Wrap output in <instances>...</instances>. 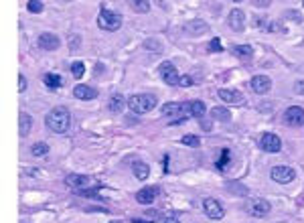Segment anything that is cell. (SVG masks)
<instances>
[{
	"label": "cell",
	"instance_id": "obj_1",
	"mask_svg": "<svg viewBox=\"0 0 304 223\" xmlns=\"http://www.w3.org/2000/svg\"><path fill=\"white\" fill-rule=\"evenodd\" d=\"M45 124L51 132L55 134H65L71 126V116L65 108H53L45 118Z\"/></svg>",
	"mask_w": 304,
	"mask_h": 223
},
{
	"label": "cell",
	"instance_id": "obj_2",
	"mask_svg": "<svg viewBox=\"0 0 304 223\" xmlns=\"http://www.w3.org/2000/svg\"><path fill=\"white\" fill-rule=\"evenodd\" d=\"M156 106V96L152 94H136L132 98H128V108L136 114H146V112L154 110Z\"/></svg>",
	"mask_w": 304,
	"mask_h": 223
},
{
	"label": "cell",
	"instance_id": "obj_3",
	"mask_svg": "<svg viewBox=\"0 0 304 223\" xmlns=\"http://www.w3.org/2000/svg\"><path fill=\"white\" fill-rule=\"evenodd\" d=\"M162 114L175 118V120L170 122V126H177V124L185 122L189 116H193V114H191V104H175V102L164 104V106H162Z\"/></svg>",
	"mask_w": 304,
	"mask_h": 223
},
{
	"label": "cell",
	"instance_id": "obj_4",
	"mask_svg": "<svg viewBox=\"0 0 304 223\" xmlns=\"http://www.w3.org/2000/svg\"><path fill=\"white\" fill-rule=\"evenodd\" d=\"M98 27L103 31H118L122 27V16L114 10H107V8H101L100 16H98Z\"/></svg>",
	"mask_w": 304,
	"mask_h": 223
},
{
	"label": "cell",
	"instance_id": "obj_5",
	"mask_svg": "<svg viewBox=\"0 0 304 223\" xmlns=\"http://www.w3.org/2000/svg\"><path fill=\"white\" fill-rule=\"evenodd\" d=\"M270 209H272L270 201L259 199V197L250 199V201L246 203V211H248L252 217H264V215H268V213H270Z\"/></svg>",
	"mask_w": 304,
	"mask_h": 223
},
{
	"label": "cell",
	"instance_id": "obj_6",
	"mask_svg": "<svg viewBox=\"0 0 304 223\" xmlns=\"http://www.w3.org/2000/svg\"><path fill=\"white\" fill-rule=\"evenodd\" d=\"M203 211H205V215H207L209 219H221V217L225 215L223 205H221L217 199H213V197L203 199Z\"/></svg>",
	"mask_w": 304,
	"mask_h": 223
},
{
	"label": "cell",
	"instance_id": "obj_7",
	"mask_svg": "<svg viewBox=\"0 0 304 223\" xmlns=\"http://www.w3.org/2000/svg\"><path fill=\"white\" fill-rule=\"evenodd\" d=\"M158 75L168 83V85H177L179 83V79H181V75L177 73V67L170 63V61H164V63H160V67H158Z\"/></svg>",
	"mask_w": 304,
	"mask_h": 223
},
{
	"label": "cell",
	"instance_id": "obj_8",
	"mask_svg": "<svg viewBox=\"0 0 304 223\" xmlns=\"http://www.w3.org/2000/svg\"><path fill=\"white\" fill-rule=\"evenodd\" d=\"M259 148L266 150V152H280L282 150V140L276 136V134H264L259 138Z\"/></svg>",
	"mask_w": 304,
	"mask_h": 223
},
{
	"label": "cell",
	"instance_id": "obj_9",
	"mask_svg": "<svg viewBox=\"0 0 304 223\" xmlns=\"http://www.w3.org/2000/svg\"><path fill=\"white\" fill-rule=\"evenodd\" d=\"M270 174H272V179H274L276 183H280V185L292 183V181H294V176H296L294 168H290V167H274Z\"/></svg>",
	"mask_w": 304,
	"mask_h": 223
},
{
	"label": "cell",
	"instance_id": "obj_10",
	"mask_svg": "<svg viewBox=\"0 0 304 223\" xmlns=\"http://www.w3.org/2000/svg\"><path fill=\"white\" fill-rule=\"evenodd\" d=\"M160 193H162V189H160V187H156V185H152V187H144L142 191H138V193H136V201H138L140 205H150L152 201H154Z\"/></svg>",
	"mask_w": 304,
	"mask_h": 223
},
{
	"label": "cell",
	"instance_id": "obj_11",
	"mask_svg": "<svg viewBox=\"0 0 304 223\" xmlns=\"http://www.w3.org/2000/svg\"><path fill=\"white\" fill-rule=\"evenodd\" d=\"M284 120L290 124V126H302L304 124V110L300 106H290L286 114H284Z\"/></svg>",
	"mask_w": 304,
	"mask_h": 223
},
{
	"label": "cell",
	"instance_id": "obj_12",
	"mask_svg": "<svg viewBox=\"0 0 304 223\" xmlns=\"http://www.w3.org/2000/svg\"><path fill=\"white\" fill-rule=\"evenodd\" d=\"M217 96H219V100H223L225 104H242V102H244V96H242L237 90H233V87H223V90L217 92Z\"/></svg>",
	"mask_w": 304,
	"mask_h": 223
},
{
	"label": "cell",
	"instance_id": "obj_13",
	"mask_svg": "<svg viewBox=\"0 0 304 223\" xmlns=\"http://www.w3.org/2000/svg\"><path fill=\"white\" fill-rule=\"evenodd\" d=\"M59 45H61V41H59V37L53 35V33H43V35L39 37V47L45 49V51H55V49H59Z\"/></svg>",
	"mask_w": 304,
	"mask_h": 223
},
{
	"label": "cell",
	"instance_id": "obj_14",
	"mask_svg": "<svg viewBox=\"0 0 304 223\" xmlns=\"http://www.w3.org/2000/svg\"><path fill=\"white\" fill-rule=\"evenodd\" d=\"M227 23H229V27H231L235 33H240V31H244L246 16H244V12H242L240 8H233V10L229 12V16H227Z\"/></svg>",
	"mask_w": 304,
	"mask_h": 223
},
{
	"label": "cell",
	"instance_id": "obj_15",
	"mask_svg": "<svg viewBox=\"0 0 304 223\" xmlns=\"http://www.w3.org/2000/svg\"><path fill=\"white\" fill-rule=\"evenodd\" d=\"M88 181H90V179H88L85 174H67L65 185L77 193V191H83V187L88 185Z\"/></svg>",
	"mask_w": 304,
	"mask_h": 223
},
{
	"label": "cell",
	"instance_id": "obj_16",
	"mask_svg": "<svg viewBox=\"0 0 304 223\" xmlns=\"http://www.w3.org/2000/svg\"><path fill=\"white\" fill-rule=\"evenodd\" d=\"M270 87H272V81L266 75H255L252 79V90L255 94H266V92H270Z\"/></svg>",
	"mask_w": 304,
	"mask_h": 223
},
{
	"label": "cell",
	"instance_id": "obj_17",
	"mask_svg": "<svg viewBox=\"0 0 304 223\" xmlns=\"http://www.w3.org/2000/svg\"><path fill=\"white\" fill-rule=\"evenodd\" d=\"M73 96L79 98V100H96L98 98V92L94 87H90V85H75Z\"/></svg>",
	"mask_w": 304,
	"mask_h": 223
},
{
	"label": "cell",
	"instance_id": "obj_18",
	"mask_svg": "<svg viewBox=\"0 0 304 223\" xmlns=\"http://www.w3.org/2000/svg\"><path fill=\"white\" fill-rule=\"evenodd\" d=\"M126 106H128V100H126L122 94H114V96L110 98V102H107V108L114 112V114H120Z\"/></svg>",
	"mask_w": 304,
	"mask_h": 223
},
{
	"label": "cell",
	"instance_id": "obj_19",
	"mask_svg": "<svg viewBox=\"0 0 304 223\" xmlns=\"http://www.w3.org/2000/svg\"><path fill=\"white\" fill-rule=\"evenodd\" d=\"M132 172H134V176H136L138 181H144V179L150 176V167H148L146 163H142V161H136V163L132 165Z\"/></svg>",
	"mask_w": 304,
	"mask_h": 223
},
{
	"label": "cell",
	"instance_id": "obj_20",
	"mask_svg": "<svg viewBox=\"0 0 304 223\" xmlns=\"http://www.w3.org/2000/svg\"><path fill=\"white\" fill-rule=\"evenodd\" d=\"M18 120H20V130H18V132H20V136H27V134L31 132V128H33V118L23 112V114L18 116Z\"/></svg>",
	"mask_w": 304,
	"mask_h": 223
},
{
	"label": "cell",
	"instance_id": "obj_21",
	"mask_svg": "<svg viewBox=\"0 0 304 223\" xmlns=\"http://www.w3.org/2000/svg\"><path fill=\"white\" fill-rule=\"evenodd\" d=\"M43 81H45V85H47V87H53V90H57V87H61V85H63V77H59L57 73H47Z\"/></svg>",
	"mask_w": 304,
	"mask_h": 223
},
{
	"label": "cell",
	"instance_id": "obj_22",
	"mask_svg": "<svg viewBox=\"0 0 304 223\" xmlns=\"http://www.w3.org/2000/svg\"><path fill=\"white\" fill-rule=\"evenodd\" d=\"M207 31V25L203 20H195V23H189L187 25V33H193V35H203Z\"/></svg>",
	"mask_w": 304,
	"mask_h": 223
},
{
	"label": "cell",
	"instance_id": "obj_23",
	"mask_svg": "<svg viewBox=\"0 0 304 223\" xmlns=\"http://www.w3.org/2000/svg\"><path fill=\"white\" fill-rule=\"evenodd\" d=\"M47 152H49L47 142H37V144H33V146H31V154H33V157H37V159H39V157H45Z\"/></svg>",
	"mask_w": 304,
	"mask_h": 223
},
{
	"label": "cell",
	"instance_id": "obj_24",
	"mask_svg": "<svg viewBox=\"0 0 304 223\" xmlns=\"http://www.w3.org/2000/svg\"><path fill=\"white\" fill-rule=\"evenodd\" d=\"M191 114H193L195 118H203V116L207 114V106H205L203 102H191Z\"/></svg>",
	"mask_w": 304,
	"mask_h": 223
},
{
	"label": "cell",
	"instance_id": "obj_25",
	"mask_svg": "<svg viewBox=\"0 0 304 223\" xmlns=\"http://www.w3.org/2000/svg\"><path fill=\"white\" fill-rule=\"evenodd\" d=\"M211 114H213L217 120H221V122H229V120H231V112L225 110V108H213Z\"/></svg>",
	"mask_w": 304,
	"mask_h": 223
},
{
	"label": "cell",
	"instance_id": "obj_26",
	"mask_svg": "<svg viewBox=\"0 0 304 223\" xmlns=\"http://www.w3.org/2000/svg\"><path fill=\"white\" fill-rule=\"evenodd\" d=\"M183 144L197 148V146H201V138L199 136H193V134H187V136H183Z\"/></svg>",
	"mask_w": 304,
	"mask_h": 223
},
{
	"label": "cell",
	"instance_id": "obj_27",
	"mask_svg": "<svg viewBox=\"0 0 304 223\" xmlns=\"http://www.w3.org/2000/svg\"><path fill=\"white\" fill-rule=\"evenodd\" d=\"M233 51H235V55L237 57H252L253 55V49L250 47V45H237Z\"/></svg>",
	"mask_w": 304,
	"mask_h": 223
},
{
	"label": "cell",
	"instance_id": "obj_28",
	"mask_svg": "<svg viewBox=\"0 0 304 223\" xmlns=\"http://www.w3.org/2000/svg\"><path fill=\"white\" fill-rule=\"evenodd\" d=\"M71 73H73V77H83V73H85V65H83L81 61H75V63L71 65Z\"/></svg>",
	"mask_w": 304,
	"mask_h": 223
},
{
	"label": "cell",
	"instance_id": "obj_29",
	"mask_svg": "<svg viewBox=\"0 0 304 223\" xmlns=\"http://www.w3.org/2000/svg\"><path fill=\"white\" fill-rule=\"evenodd\" d=\"M229 161H231V152H229L227 148H223V150H221V161L217 163V168H221V170H223V168L229 165Z\"/></svg>",
	"mask_w": 304,
	"mask_h": 223
},
{
	"label": "cell",
	"instance_id": "obj_30",
	"mask_svg": "<svg viewBox=\"0 0 304 223\" xmlns=\"http://www.w3.org/2000/svg\"><path fill=\"white\" fill-rule=\"evenodd\" d=\"M132 8H134L136 12H148L150 2H144V0H140V2H132Z\"/></svg>",
	"mask_w": 304,
	"mask_h": 223
},
{
	"label": "cell",
	"instance_id": "obj_31",
	"mask_svg": "<svg viewBox=\"0 0 304 223\" xmlns=\"http://www.w3.org/2000/svg\"><path fill=\"white\" fill-rule=\"evenodd\" d=\"M27 8H29L31 12H43V2H39V0H31V2L27 4Z\"/></svg>",
	"mask_w": 304,
	"mask_h": 223
},
{
	"label": "cell",
	"instance_id": "obj_32",
	"mask_svg": "<svg viewBox=\"0 0 304 223\" xmlns=\"http://www.w3.org/2000/svg\"><path fill=\"white\" fill-rule=\"evenodd\" d=\"M179 85H183V87H189V85H193V77H191V75H181V79H179Z\"/></svg>",
	"mask_w": 304,
	"mask_h": 223
},
{
	"label": "cell",
	"instance_id": "obj_33",
	"mask_svg": "<svg viewBox=\"0 0 304 223\" xmlns=\"http://www.w3.org/2000/svg\"><path fill=\"white\" fill-rule=\"evenodd\" d=\"M221 49H223V47H221V41H219V39H213V41L209 43V51H215V53H217V51H221Z\"/></svg>",
	"mask_w": 304,
	"mask_h": 223
},
{
	"label": "cell",
	"instance_id": "obj_34",
	"mask_svg": "<svg viewBox=\"0 0 304 223\" xmlns=\"http://www.w3.org/2000/svg\"><path fill=\"white\" fill-rule=\"evenodd\" d=\"M25 90H27V77H25V75L20 73V75H18V92L23 94Z\"/></svg>",
	"mask_w": 304,
	"mask_h": 223
},
{
	"label": "cell",
	"instance_id": "obj_35",
	"mask_svg": "<svg viewBox=\"0 0 304 223\" xmlns=\"http://www.w3.org/2000/svg\"><path fill=\"white\" fill-rule=\"evenodd\" d=\"M294 94L296 96H304V81H296L294 83Z\"/></svg>",
	"mask_w": 304,
	"mask_h": 223
},
{
	"label": "cell",
	"instance_id": "obj_36",
	"mask_svg": "<svg viewBox=\"0 0 304 223\" xmlns=\"http://www.w3.org/2000/svg\"><path fill=\"white\" fill-rule=\"evenodd\" d=\"M156 223H181L177 217H170V215H166V217H160Z\"/></svg>",
	"mask_w": 304,
	"mask_h": 223
},
{
	"label": "cell",
	"instance_id": "obj_37",
	"mask_svg": "<svg viewBox=\"0 0 304 223\" xmlns=\"http://www.w3.org/2000/svg\"><path fill=\"white\" fill-rule=\"evenodd\" d=\"M201 128L205 130V132H211V124H207V122H203L201 124Z\"/></svg>",
	"mask_w": 304,
	"mask_h": 223
},
{
	"label": "cell",
	"instance_id": "obj_38",
	"mask_svg": "<svg viewBox=\"0 0 304 223\" xmlns=\"http://www.w3.org/2000/svg\"><path fill=\"white\" fill-rule=\"evenodd\" d=\"M134 223H148V221H142V219H134Z\"/></svg>",
	"mask_w": 304,
	"mask_h": 223
},
{
	"label": "cell",
	"instance_id": "obj_39",
	"mask_svg": "<svg viewBox=\"0 0 304 223\" xmlns=\"http://www.w3.org/2000/svg\"><path fill=\"white\" fill-rule=\"evenodd\" d=\"M112 223H124V221H118V219H116V221H112Z\"/></svg>",
	"mask_w": 304,
	"mask_h": 223
}]
</instances>
